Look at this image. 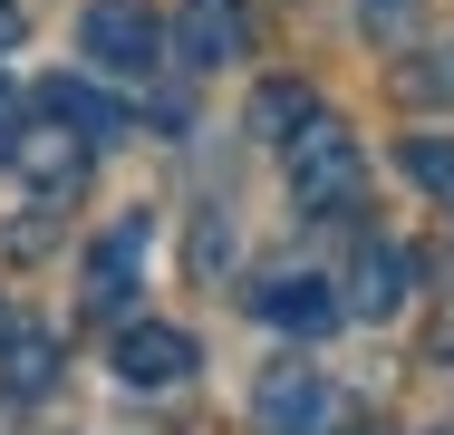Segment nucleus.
Instances as JSON below:
<instances>
[{
    "label": "nucleus",
    "instance_id": "nucleus-1",
    "mask_svg": "<svg viewBox=\"0 0 454 435\" xmlns=\"http://www.w3.org/2000/svg\"><path fill=\"white\" fill-rule=\"evenodd\" d=\"M280 165H290V203L300 213H319V223H339V213H358V194H367V146H358V126L348 116H309L290 146H280Z\"/></svg>",
    "mask_w": 454,
    "mask_h": 435
},
{
    "label": "nucleus",
    "instance_id": "nucleus-2",
    "mask_svg": "<svg viewBox=\"0 0 454 435\" xmlns=\"http://www.w3.org/2000/svg\"><path fill=\"white\" fill-rule=\"evenodd\" d=\"M78 49H88L106 78H155V68H165V20H155L145 0H88Z\"/></svg>",
    "mask_w": 454,
    "mask_h": 435
},
{
    "label": "nucleus",
    "instance_id": "nucleus-3",
    "mask_svg": "<svg viewBox=\"0 0 454 435\" xmlns=\"http://www.w3.org/2000/svg\"><path fill=\"white\" fill-rule=\"evenodd\" d=\"M252 426L262 435H319L329 426V377L309 358H271L262 387H252Z\"/></svg>",
    "mask_w": 454,
    "mask_h": 435
},
{
    "label": "nucleus",
    "instance_id": "nucleus-4",
    "mask_svg": "<svg viewBox=\"0 0 454 435\" xmlns=\"http://www.w3.org/2000/svg\"><path fill=\"white\" fill-rule=\"evenodd\" d=\"M252 0H184L175 10V49L184 68H232V59H252Z\"/></svg>",
    "mask_w": 454,
    "mask_h": 435
},
{
    "label": "nucleus",
    "instance_id": "nucleus-5",
    "mask_svg": "<svg viewBox=\"0 0 454 435\" xmlns=\"http://www.w3.org/2000/svg\"><path fill=\"white\" fill-rule=\"evenodd\" d=\"M88 155H97V146L68 126V116H59V126H29V136L10 146V165H20V184H29L39 203H68V194L88 184Z\"/></svg>",
    "mask_w": 454,
    "mask_h": 435
},
{
    "label": "nucleus",
    "instance_id": "nucleus-6",
    "mask_svg": "<svg viewBox=\"0 0 454 435\" xmlns=\"http://www.w3.org/2000/svg\"><path fill=\"white\" fill-rule=\"evenodd\" d=\"M252 310L271 320L280 339H319V329H329V320H339L348 300H339V290H329L319 271H262V281H252Z\"/></svg>",
    "mask_w": 454,
    "mask_h": 435
},
{
    "label": "nucleus",
    "instance_id": "nucleus-7",
    "mask_svg": "<svg viewBox=\"0 0 454 435\" xmlns=\"http://www.w3.org/2000/svg\"><path fill=\"white\" fill-rule=\"evenodd\" d=\"M136 271H145V213H136V223H116V233H97V252H88V290H78V300H88L97 320H116V310L136 300Z\"/></svg>",
    "mask_w": 454,
    "mask_h": 435
},
{
    "label": "nucleus",
    "instance_id": "nucleus-8",
    "mask_svg": "<svg viewBox=\"0 0 454 435\" xmlns=\"http://www.w3.org/2000/svg\"><path fill=\"white\" fill-rule=\"evenodd\" d=\"M116 377L126 387H175V377H193V339L165 329V320H126L116 329Z\"/></svg>",
    "mask_w": 454,
    "mask_h": 435
},
{
    "label": "nucleus",
    "instance_id": "nucleus-9",
    "mask_svg": "<svg viewBox=\"0 0 454 435\" xmlns=\"http://www.w3.org/2000/svg\"><path fill=\"white\" fill-rule=\"evenodd\" d=\"M406 242H358V271H348V320H396L406 310Z\"/></svg>",
    "mask_w": 454,
    "mask_h": 435
},
{
    "label": "nucleus",
    "instance_id": "nucleus-10",
    "mask_svg": "<svg viewBox=\"0 0 454 435\" xmlns=\"http://www.w3.org/2000/svg\"><path fill=\"white\" fill-rule=\"evenodd\" d=\"M0 387H10L20 407L59 387V339H49L39 320H10V339H0Z\"/></svg>",
    "mask_w": 454,
    "mask_h": 435
},
{
    "label": "nucleus",
    "instance_id": "nucleus-11",
    "mask_svg": "<svg viewBox=\"0 0 454 435\" xmlns=\"http://www.w3.org/2000/svg\"><path fill=\"white\" fill-rule=\"evenodd\" d=\"M49 116H68V126L88 136L97 155H106V146H116L126 126H136V116H126V107H116V97H106L97 78H49Z\"/></svg>",
    "mask_w": 454,
    "mask_h": 435
},
{
    "label": "nucleus",
    "instance_id": "nucleus-12",
    "mask_svg": "<svg viewBox=\"0 0 454 435\" xmlns=\"http://www.w3.org/2000/svg\"><path fill=\"white\" fill-rule=\"evenodd\" d=\"M309 116H319V97H309L300 78H271V87H252V107H242V126H252V136H271V146H290V136H300Z\"/></svg>",
    "mask_w": 454,
    "mask_h": 435
},
{
    "label": "nucleus",
    "instance_id": "nucleus-13",
    "mask_svg": "<svg viewBox=\"0 0 454 435\" xmlns=\"http://www.w3.org/2000/svg\"><path fill=\"white\" fill-rule=\"evenodd\" d=\"M396 165H406V174H416V184L454 213V146H445V136H406V155H396Z\"/></svg>",
    "mask_w": 454,
    "mask_h": 435
},
{
    "label": "nucleus",
    "instance_id": "nucleus-14",
    "mask_svg": "<svg viewBox=\"0 0 454 435\" xmlns=\"http://www.w3.org/2000/svg\"><path fill=\"white\" fill-rule=\"evenodd\" d=\"M20 136H29V107H20V87L0 78V165H10V146H20Z\"/></svg>",
    "mask_w": 454,
    "mask_h": 435
},
{
    "label": "nucleus",
    "instance_id": "nucleus-15",
    "mask_svg": "<svg viewBox=\"0 0 454 435\" xmlns=\"http://www.w3.org/2000/svg\"><path fill=\"white\" fill-rule=\"evenodd\" d=\"M367 29H387V39H406V20H416V0H358Z\"/></svg>",
    "mask_w": 454,
    "mask_h": 435
},
{
    "label": "nucleus",
    "instance_id": "nucleus-16",
    "mask_svg": "<svg viewBox=\"0 0 454 435\" xmlns=\"http://www.w3.org/2000/svg\"><path fill=\"white\" fill-rule=\"evenodd\" d=\"M20 29H29V10H20V0H0V49H20Z\"/></svg>",
    "mask_w": 454,
    "mask_h": 435
},
{
    "label": "nucleus",
    "instance_id": "nucleus-17",
    "mask_svg": "<svg viewBox=\"0 0 454 435\" xmlns=\"http://www.w3.org/2000/svg\"><path fill=\"white\" fill-rule=\"evenodd\" d=\"M0 339H10V300H0Z\"/></svg>",
    "mask_w": 454,
    "mask_h": 435
},
{
    "label": "nucleus",
    "instance_id": "nucleus-18",
    "mask_svg": "<svg viewBox=\"0 0 454 435\" xmlns=\"http://www.w3.org/2000/svg\"><path fill=\"white\" fill-rule=\"evenodd\" d=\"M358 435H377V426H358Z\"/></svg>",
    "mask_w": 454,
    "mask_h": 435
}]
</instances>
